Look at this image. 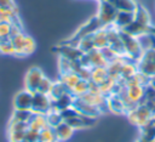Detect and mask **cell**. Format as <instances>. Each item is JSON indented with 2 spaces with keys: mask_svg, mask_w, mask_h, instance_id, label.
Wrapping results in <instances>:
<instances>
[{
  "mask_svg": "<svg viewBox=\"0 0 155 142\" xmlns=\"http://www.w3.org/2000/svg\"><path fill=\"white\" fill-rule=\"evenodd\" d=\"M87 91H88V81L80 79V80L76 83V85L70 90V93H71L74 97H81V96H84Z\"/></svg>",
  "mask_w": 155,
  "mask_h": 142,
  "instance_id": "f546056e",
  "label": "cell"
},
{
  "mask_svg": "<svg viewBox=\"0 0 155 142\" xmlns=\"http://www.w3.org/2000/svg\"><path fill=\"white\" fill-rule=\"evenodd\" d=\"M53 130H54L57 141H67V140H69V138L73 136L74 131H75V130H74L70 125H68L65 121L61 123V124H59L58 126H56Z\"/></svg>",
  "mask_w": 155,
  "mask_h": 142,
  "instance_id": "ac0fdd59",
  "label": "cell"
},
{
  "mask_svg": "<svg viewBox=\"0 0 155 142\" xmlns=\"http://www.w3.org/2000/svg\"><path fill=\"white\" fill-rule=\"evenodd\" d=\"M52 109V100L48 95L41 92H33V103H31V112L36 114L46 115Z\"/></svg>",
  "mask_w": 155,
  "mask_h": 142,
  "instance_id": "8992f818",
  "label": "cell"
},
{
  "mask_svg": "<svg viewBox=\"0 0 155 142\" xmlns=\"http://www.w3.org/2000/svg\"><path fill=\"white\" fill-rule=\"evenodd\" d=\"M67 92H70V91L63 85V83L61 80H58V81H54L52 84V87H51V91H50L48 96L51 97V100H56V98L63 96Z\"/></svg>",
  "mask_w": 155,
  "mask_h": 142,
  "instance_id": "484cf974",
  "label": "cell"
},
{
  "mask_svg": "<svg viewBox=\"0 0 155 142\" xmlns=\"http://www.w3.org/2000/svg\"><path fill=\"white\" fill-rule=\"evenodd\" d=\"M127 118L130 123L142 127L151 121V119L154 118V113L149 109V107L145 103L142 102L127 112Z\"/></svg>",
  "mask_w": 155,
  "mask_h": 142,
  "instance_id": "3957f363",
  "label": "cell"
},
{
  "mask_svg": "<svg viewBox=\"0 0 155 142\" xmlns=\"http://www.w3.org/2000/svg\"><path fill=\"white\" fill-rule=\"evenodd\" d=\"M127 59L126 56H117L115 59L110 61L107 66V69H108V74L110 78H113L114 80L119 81L120 80V74H121V68L125 63V61Z\"/></svg>",
  "mask_w": 155,
  "mask_h": 142,
  "instance_id": "4fadbf2b",
  "label": "cell"
},
{
  "mask_svg": "<svg viewBox=\"0 0 155 142\" xmlns=\"http://www.w3.org/2000/svg\"><path fill=\"white\" fill-rule=\"evenodd\" d=\"M59 80H61V81L63 83V85L70 91V90L76 85V83L80 80V78H79L78 73H75V72H69V73H65V74H61Z\"/></svg>",
  "mask_w": 155,
  "mask_h": 142,
  "instance_id": "cb8c5ba5",
  "label": "cell"
},
{
  "mask_svg": "<svg viewBox=\"0 0 155 142\" xmlns=\"http://www.w3.org/2000/svg\"><path fill=\"white\" fill-rule=\"evenodd\" d=\"M137 69L149 79L155 76V47L143 51L142 57L137 61Z\"/></svg>",
  "mask_w": 155,
  "mask_h": 142,
  "instance_id": "277c9868",
  "label": "cell"
},
{
  "mask_svg": "<svg viewBox=\"0 0 155 142\" xmlns=\"http://www.w3.org/2000/svg\"><path fill=\"white\" fill-rule=\"evenodd\" d=\"M92 38H93L94 49L102 50V49L109 46V40H108V32H107V28H101V29H98L96 33L92 34Z\"/></svg>",
  "mask_w": 155,
  "mask_h": 142,
  "instance_id": "e0dca14e",
  "label": "cell"
},
{
  "mask_svg": "<svg viewBox=\"0 0 155 142\" xmlns=\"http://www.w3.org/2000/svg\"><path fill=\"white\" fill-rule=\"evenodd\" d=\"M134 19V12H130V11H117V15L115 17L114 24L113 27H115L119 30H122L124 28H126L131 22H133Z\"/></svg>",
  "mask_w": 155,
  "mask_h": 142,
  "instance_id": "5bb4252c",
  "label": "cell"
},
{
  "mask_svg": "<svg viewBox=\"0 0 155 142\" xmlns=\"http://www.w3.org/2000/svg\"><path fill=\"white\" fill-rule=\"evenodd\" d=\"M73 107L81 114V115H85V117H90V118H96L101 115V113L103 110H101L98 107L96 106H92L87 102H85L82 98L80 97H74V101H73Z\"/></svg>",
  "mask_w": 155,
  "mask_h": 142,
  "instance_id": "9c48e42d",
  "label": "cell"
},
{
  "mask_svg": "<svg viewBox=\"0 0 155 142\" xmlns=\"http://www.w3.org/2000/svg\"><path fill=\"white\" fill-rule=\"evenodd\" d=\"M38 142H58L57 137H56V134H54V130L52 127H50V126L44 127L39 132Z\"/></svg>",
  "mask_w": 155,
  "mask_h": 142,
  "instance_id": "83f0119b",
  "label": "cell"
},
{
  "mask_svg": "<svg viewBox=\"0 0 155 142\" xmlns=\"http://www.w3.org/2000/svg\"><path fill=\"white\" fill-rule=\"evenodd\" d=\"M107 78H109L107 67H93V68H91V80L90 81L99 85Z\"/></svg>",
  "mask_w": 155,
  "mask_h": 142,
  "instance_id": "d6986e66",
  "label": "cell"
},
{
  "mask_svg": "<svg viewBox=\"0 0 155 142\" xmlns=\"http://www.w3.org/2000/svg\"><path fill=\"white\" fill-rule=\"evenodd\" d=\"M46 121H47V126L54 129L56 126H58L61 123H63V118L61 115V112H57V110H53L51 109L46 115Z\"/></svg>",
  "mask_w": 155,
  "mask_h": 142,
  "instance_id": "4316f807",
  "label": "cell"
},
{
  "mask_svg": "<svg viewBox=\"0 0 155 142\" xmlns=\"http://www.w3.org/2000/svg\"><path fill=\"white\" fill-rule=\"evenodd\" d=\"M73 101H74V96L70 92H67L63 96H61L56 100H52V109L57 110V112H62V110L71 107Z\"/></svg>",
  "mask_w": 155,
  "mask_h": 142,
  "instance_id": "9a60e30c",
  "label": "cell"
},
{
  "mask_svg": "<svg viewBox=\"0 0 155 142\" xmlns=\"http://www.w3.org/2000/svg\"><path fill=\"white\" fill-rule=\"evenodd\" d=\"M107 108L116 114H122V113H127L126 106L122 101V98L117 95V93H113L110 96L107 97Z\"/></svg>",
  "mask_w": 155,
  "mask_h": 142,
  "instance_id": "7c38bea8",
  "label": "cell"
},
{
  "mask_svg": "<svg viewBox=\"0 0 155 142\" xmlns=\"http://www.w3.org/2000/svg\"><path fill=\"white\" fill-rule=\"evenodd\" d=\"M138 73L137 69V62L134 61H128V58L125 61L122 68H121V74H120V80L117 83H124L125 80L132 78L133 75H136Z\"/></svg>",
  "mask_w": 155,
  "mask_h": 142,
  "instance_id": "2e32d148",
  "label": "cell"
},
{
  "mask_svg": "<svg viewBox=\"0 0 155 142\" xmlns=\"http://www.w3.org/2000/svg\"><path fill=\"white\" fill-rule=\"evenodd\" d=\"M116 15H117V10L111 2H109L108 0H99L98 12L96 16L98 17V19L101 21L104 28L114 24Z\"/></svg>",
  "mask_w": 155,
  "mask_h": 142,
  "instance_id": "5b68a950",
  "label": "cell"
},
{
  "mask_svg": "<svg viewBox=\"0 0 155 142\" xmlns=\"http://www.w3.org/2000/svg\"><path fill=\"white\" fill-rule=\"evenodd\" d=\"M11 39V42L13 45V49H15V55L16 56H21V52H22V49H23V44H24V39H25V34L23 32L18 33L17 35L10 38Z\"/></svg>",
  "mask_w": 155,
  "mask_h": 142,
  "instance_id": "f1b7e54d",
  "label": "cell"
},
{
  "mask_svg": "<svg viewBox=\"0 0 155 142\" xmlns=\"http://www.w3.org/2000/svg\"><path fill=\"white\" fill-rule=\"evenodd\" d=\"M102 51V53H103V56H104V58L108 61V63L110 62V61H113V59H115L116 57H117V55H116V52L110 47V46H107V47H104V49H102L101 50Z\"/></svg>",
  "mask_w": 155,
  "mask_h": 142,
  "instance_id": "60d3db41",
  "label": "cell"
},
{
  "mask_svg": "<svg viewBox=\"0 0 155 142\" xmlns=\"http://www.w3.org/2000/svg\"><path fill=\"white\" fill-rule=\"evenodd\" d=\"M98 86H99V91H101L104 96L108 97V96H110V95H113V93L116 92V89H117V81L109 76V78H107L103 83H101Z\"/></svg>",
  "mask_w": 155,
  "mask_h": 142,
  "instance_id": "ffe728a7",
  "label": "cell"
},
{
  "mask_svg": "<svg viewBox=\"0 0 155 142\" xmlns=\"http://www.w3.org/2000/svg\"><path fill=\"white\" fill-rule=\"evenodd\" d=\"M153 142H155V140H154V141H153Z\"/></svg>",
  "mask_w": 155,
  "mask_h": 142,
  "instance_id": "bcb514c9",
  "label": "cell"
},
{
  "mask_svg": "<svg viewBox=\"0 0 155 142\" xmlns=\"http://www.w3.org/2000/svg\"><path fill=\"white\" fill-rule=\"evenodd\" d=\"M61 115H62L63 120L65 121V120H68V119H71V118H75V117H78V115H80V113L71 106V107H69V108L62 110V112H61Z\"/></svg>",
  "mask_w": 155,
  "mask_h": 142,
  "instance_id": "8d00e7d4",
  "label": "cell"
},
{
  "mask_svg": "<svg viewBox=\"0 0 155 142\" xmlns=\"http://www.w3.org/2000/svg\"><path fill=\"white\" fill-rule=\"evenodd\" d=\"M35 47H36V45H35L34 39L25 34V39H24V44H23V49H22L21 56H29V55H31L35 51Z\"/></svg>",
  "mask_w": 155,
  "mask_h": 142,
  "instance_id": "1f68e13d",
  "label": "cell"
},
{
  "mask_svg": "<svg viewBox=\"0 0 155 142\" xmlns=\"http://www.w3.org/2000/svg\"><path fill=\"white\" fill-rule=\"evenodd\" d=\"M78 46H79V49H80L84 53H87V52L92 51V50L94 49L92 34H91V35H87V36H85V38H82V39L78 42Z\"/></svg>",
  "mask_w": 155,
  "mask_h": 142,
  "instance_id": "4dcf8cb0",
  "label": "cell"
},
{
  "mask_svg": "<svg viewBox=\"0 0 155 142\" xmlns=\"http://www.w3.org/2000/svg\"><path fill=\"white\" fill-rule=\"evenodd\" d=\"M24 140L27 142H38V140H39V131H35V130L28 127L27 131H25V135H24Z\"/></svg>",
  "mask_w": 155,
  "mask_h": 142,
  "instance_id": "f35d334b",
  "label": "cell"
},
{
  "mask_svg": "<svg viewBox=\"0 0 155 142\" xmlns=\"http://www.w3.org/2000/svg\"><path fill=\"white\" fill-rule=\"evenodd\" d=\"M109 2H111L117 11H130V12H134L136 7H137V2L136 0H108Z\"/></svg>",
  "mask_w": 155,
  "mask_h": 142,
  "instance_id": "7402d4cb",
  "label": "cell"
},
{
  "mask_svg": "<svg viewBox=\"0 0 155 142\" xmlns=\"http://www.w3.org/2000/svg\"><path fill=\"white\" fill-rule=\"evenodd\" d=\"M0 53L2 55H15V49L10 38L0 39Z\"/></svg>",
  "mask_w": 155,
  "mask_h": 142,
  "instance_id": "d6a6232c",
  "label": "cell"
},
{
  "mask_svg": "<svg viewBox=\"0 0 155 142\" xmlns=\"http://www.w3.org/2000/svg\"><path fill=\"white\" fill-rule=\"evenodd\" d=\"M25 131H11V132H7L8 134V141L10 142H22V141H24Z\"/></svg>",
  "mask_w": 155,
  "mask_h": 142,
  "instance_id": "74e56055",
  "label": "cell"
},
{
  "mask_svg": "<svg viewBox=\"0 0 155 142\" xmlns=\"http://www.w3.org/2000/svg\"><path fill=\"white\" fill-rule=\"evenodd\" d=\"M22 142H27V141H25V140H24V141H22Z\"/></svg>",
  "mask_w": 155,
  "mask_h": 142,
  "instance_id": "f6af8a7d",
  "label": "cell"
},
{
  "mask_svg": "<svg viewBox=\"0 0 155 142\" xmlns=\"http://www.w3.org/2000/svg\"><path fill=\"white\" fill-rule=\"evenodd\" d=\"M101 28H104L103 27V24L101 23V21L98 19V17L97 16H93L92 18H90L86 23H84L69 39H67L65 41H63V42H65V44H70V45H76L78 46V42L82 39V38H85V36H87V35H91V34H93V33H96L98 29H101Z\"/></svg>",
  "mask_w": 155,
  "mask_h": 142,
  "instance_id": "6da1fadb",
  "label": "cell"
},
{
  "mask_svg": "<svg viewBox=\"0 0 155 142\" xmlns=\"http://www.w3.org/2000/svg\"><path fill=\"white\" fill-rule=\"evenodd\" d=\"M44 76H45V74L39 67L29 68L24 76V89L30 92H36Z\"/></svg>",
  "mask_w": 155,
  "mask_h": 142,
  "instance_id": "52a82bcc",
  "label": "cell"
},
{
  "mask_svg": "<svg viewBox=\"0 0 155 142\" xmlns=\"http://www.w3.org/2000/svg\"><path fill=\"white\" fill-rule=\"evenodd\" d=\"M54 51L58 52L59 57L67 58L71 62L74 61H80V58L84 56V52L79 49V46L76 45H70V44H65L62 42L59 44L57 47H54Z\"/></svg>",
  "mask_w": 155,
  "mask_h": 142,
  "instance_id": "ba28073f",
  "label": "cell"
},
{
  "mask_svg": "<svg viewBox=\"0 0 155 142\" xmlns=\"http://www.w3.org/2000/svg\"><path fill=\"white\" fill-rule=\"evenodd\" d=\"M33 114L34 113L30 109H15L13 113H12L11 120L21 121V123H29Z\"/></svg>",
  "mask_w": 155,
  "mask_h": 142,
  "instance_id": "d4e9b609",
  "label": "cell"
},
{
  "mask_svg": "<svg viewBox=\"0 0 155 142\" xmlns=\"http://www.w3.org/2000/svg\"><path fill=\"white\" fill-rule=\"evenodd\" d=\"M79 78L81 80H86V81H90L91 80V68H87V67H80L79 70L76 72Z\"/></svg>",
  "mask_w": 155,
  "mask_h": 142,
  "instance_id": "b9f144b4",
  "label": "cell"
},
{
  "mask_svg": "<svg viewBox=\"0 0 155 142\" xmlns=\"http://www.w3.org/2000/svg\"><path fill=\"white\" fill-rule=\"evenodd\" d=\"M151 34H155V27H153V30H151Z\"/></svg>",
  "mask_w": 155,
  "mask_h": 142,
  "instance_id": "ee69618b",
  "label": "cell"
},
{
  "mask_svg": "<svg viewBox=\"0 0 155 142\" xmlns=\"http://www.w3.org/2000/svg\"><path fill=\"white\" fill-rule=\"evenodd\" d=\"M33 103V92L23 89L16 93L13 98V108L15 109H30Z\"/></svg>",
  "mask_w": 155,
  "mask_h": 142,
  "instance_id": "30bf717a",
  "label": "cell"
},
{
  "mask_svg": "<svg viewBox=\"0 0 155 142\" xmlns=\"http://www.w3.org/2000/svg\"><path fill=\"white\" fill-rule=\"evenodd\" d=\"M58 68H59V73H61V74H65V73H69V72H74V70H73V62L69 61V59H67V58H63V57H59Z\"/></svg>",
  "mask_w": 155,
  "mask_h": 142,
  "instance_id": "836d02e7",
  "label": "cell"
},
{
  "mask_svg": "<svg viewBox=\"0 0 155 142\" xmlns=\"http://www.w3.org/2000/svg\"><path fill=\"white\" fill-rule=\"evenodd\" d=\"M125 33L134 36V38H139L142 35H145V34H151V30H153V25H144V24H140L138 23L137 21L133 19V22H131L126 28L122 29Z\"/></svg>",
  "mask_w": 155,
  "mask_h": 142,
  "instance_id": "8fae6325",
  "label": "cell"
},
{
  "mask_svg": "<svg viewBox=\"0 0 155 142\" xmlns=\"http://www.w3.org/2000/svg\"><path fill=\"white\" fill-rule=\"evenodd\" d=\"M10 32H11V23L0 22V39L10 38Z\"/></svg>",
  "mask_w": 155,
  "mask_h": 142,
  "instance_id": "ab89813d",
  "label": "cell"
},
{
  "mask_svg": "<svg viewBox=\"0 0 155 142\" xmlns=\"http://www.w3.org/2000/svg\"><path fill=\"white\" fill-rule=\"evenodd\" d=\"M52 84H53V81H51L48 78L44 76V78H42V80H41V83H40V85H39V87H38V92H41V93L48 95V93H50V91H51Z\"/></svg>",
  "mask_w": 155,
  "mask_h": 142,
  "instance_id": "d590c367",
  "label": "cell"
},
{
  "mask_svg": "<svg viewBox=\"0 0 155 142\" xmlns=\"http://www.w3.org/2000/svg\"><path fill=\"white\" fill-rule=\"evenodd\" d=\"M28 126L35 131H41L44 127L47 126V121H46V117L44 114H36L34 113L33 117L30 118L29 123H28Z\"/></svg>",
  "mask_w": 155,
  "mask_h": 142,
  "instance_id": "44dd1931",
  "label": "cell"
},
{
  "mask_svg": "<svg viewBox=\"0 0 155 142\" xmlns=\"http://www.w3.org/2000/svg\"><path fill=\"white\" fill-rule=\"evenodd\" d=\"M134 21H137L138 23L144 24V25H151V19H150L149 12L139 4L137 5V7L134 10Z\"/></svg>",
  "mask_w": 155,
  "mask_h": 142,
  "instance_id": "603a6c76",
  "label": "cell"
},
{
  "mask_svg": "<svg viewBox=\"0 0 155 142\" xmlns=\"http://www.w3.org/2000/svg\"><path fill=\"white\" fill-rule=\"evenodd\" d=\"M0 8H8V10H17V6L13 0H0Z\"/></svg>",
  "mask_w": 155,
  "mask_h": 142,
  "instance_id": "7bdbcfd3",
  "label": "cell"
},
{
  "mask_svg": "<svg viewBox=\"0 0 155 142\" xmlns=\"http://www.w3.org/2000/svg\"><path fill=\"white\" fill-rule=\"evenodd\" d=\"M28 123H21V121H15L10 119L8 126H7V132L11 131H25L28 129Z\"/></svg>",
  "mask_w": 155,
  "mask_h": 142,
  "instance_id": "e575fe53",
  "label": "cell"
},
{
  "mask_svg": "<svg viewBox=\"0 0 155 142\" xmlns=\"http://www.w3.org/2000/svg\"><path fill=\"white\" fill-rule=\"evenodd\" d=\"M120 38L124 45V50H125V55L128 59L137 62L142 55H143V47L138 40V38H134L127 33H125L124 30H120Z\"/></svg>",
  "mask_w": 155,
  "mask_h": 142,
  "instance_id": "7a4b0ae2",
  "label": "cell"
}]
</instances>
